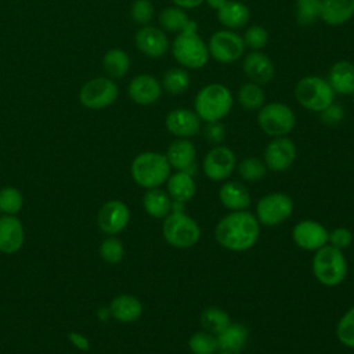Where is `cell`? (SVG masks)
<instances>
[{"instance_id": "1", "label": "cell", "mask_w": 354, "mask_h": 354, "mask_svg": "<svg viewBox=\"0 0 354 354\" xmlns=\"http://www.w3.org/2000/svg\"><path fill=\"white\" fill-rule=\"evenodd\" d=\"M260 236V223L248 210H236L224 216L216 225L214 238L220 246L231 252L252 249Z\"/></svg>"}, {"instance_id": "2", "label": "cell", "mask_w": 354, "mask_h": 354, "mask_svg": "<svg viewBox=\"0 0 354 354\" xmlns=\"http://www.w3.org/2000/svg\"><path fill=\"white\" fill-rule=\"evenodd\" d=\"M170 51L176 62L185 69H201L210 59L207 44L198 33V25L194 19L183 32L174 36Z\"/></svg>"}, {"instance_id": "3", "label": "cell", "mask_w": 354, "mask_h": 354, "mask_svg": "<svg viewBox=\"0 0 354 354\" xmlns=\"http://www.w3.org/2000/svg\"><path fill=\"white\" fill-rule=\"evenodd\" d=\"M234 106V95L223 83L202 86L194 100V111L202 122L223 120Z\"/></svg>"}, {"instance_id": "4", "label": "cell", "mask_w": 354, "mask_h": 354, "mask_svg": "<svg viewBox=\"0 0 354 354\" xmlns=\"http://www.w3.org/2000/svg\"><path fill=\"white\" fill-rule=\"evenodd\" d=\"M171 167L163 153L155 151H144L138 153L130 166L134 183L145 189L159 188L169 178Z\"/></svg>"}, {"instance_id": "5", "label": "cell", "mask_w": 354, "mask_h": 354, "mask_svg": "<svg viewBox=\"0 0 354 354\" xmlns=\"http://www.w3.org/2000/svg\"><path fill=\"white\" fill-rule=\"evenodd\" d=\"M293 95L301 108L319 113L335 101L336 94L325 77L307 75L296 83Z\"/></svg>"}, {"instance_id": "6", "label": "cell", "mask_w": 354, "mask_h": 354, "mask_svg": "<svg viewBox=\"0 0 354 354\" xmlns=\"http://www.w3.org/2000/svg\"><path fill=\"white\" fill-rule=\"evenodd\" d=\"M313 274L324 286H337L347 275V261L340 249L326 243L315 250L313 257Z\"/></svg>"}, {"instance_id": "7", "label": "cell", "mask_w": 354, "mask_h": 354, "mask_svg": "<svg viewBox=\"0 0 354 354\" xmlns=\"http://www.w3.org/2000/svg\"><path fill=\"white\" fill-rule=\"evenodd\" d=\"M163 238L169 245L177 249H189L201 238L198 223L184 212L169 213L162 225Z\"/></svg>"}, {"instance_id": "8", "label": "cell", "mask_w": 354, "mask_h": 354, "mask_svg": "<svg viewBox=\"0 0 354 354\" xmlns=\"http://www.w3.org/2000/svg\"><path fill=\"white\" fill-rule=\"evenodd\" d=\"M257 124L270 137H285L296 124L293 109L283 102H266L257 111Z\"/></svg>"}, {"instance_id": "9", "label": "cell", "mask_w": 354, "mask_h": 354, "mask_svg": "<svg viewBox=\"0 0 354 354\" xmlns=\"http://www.w3.org/2000/svg\"><path fill=\"white\" fill-rule=\"evenodd\" d=\"M206 44L209 57L220 64H234L239 61L246 51L242 35L225 28L213 32Z\"/></svg>"}, {"instance_id": "10", "label": "cell", "mask_w": 354, "mask_h": 354, "mask_svg": "<svg viewBox=\"0 0 354 354\" xmlns=\"http://www.w3.org/2000/svg\"><path fill=\"white\" fill-rule=\"evenodd\" d=\"M119 95L116 82L108 76H98L87 80L79 90L80 104L93 111H100L115 104Z\"/></svg>"}, {"instance_id": "11", "label": "cell", "mask_w": 354, "mask_h": 354, "mask_svg": "<svg viewBox=\"0 0 354 354\" xmlns=\"http://www.w3.org/2000/svg\"><path fill=\"white\" fill-rule=\"evenodd\" d=\"M293 213V201L282 192L267 194L256 203V218L260 224L275 227L286 221Z\"/></svg>"}, {"instance_id": "12", "label": "cell", "mask_w": 354, "mask_h": 354, "mask_svg": "<svg viewBox=\"0 0 354 354\" xmlns=\"http://www.w3.org/2000/svg\"><path fill=\"white\" fill-rule=\"evenodd\" d=\"M236 166V156L234 151L227 145H214L207 151L202 160V169L205 176L212 181L227 180Z\"/></svg>"}, {"instance_id": "13", "label": "cell", "mask_w": 354, "mask_h": 354, "mask_svg": "<svg viewBox=\"0 0 354 354\" xmlns=\"http://www.w3.org/2000/svg\"><path fill=\"white\" fill-rule=\"evenodd\" d=\"M296 144L288 137H274L264 149L263 160L268 170L279 173L288 170L296 160Z\"/></svg>"}, {"instance_id": "14", "label": "cell", "mask_w": 354, "mask_h": 354, "mask_svg": "<svg viewBox=\"0 0 354 354\" xmlns=\"http://www.w3.org/2000/svg\"><path fill=\"white\" fill-rule=\"evenodd\" d=\"M136 47L148 58H162L170 50V39L167 33L159 26L145 25L140 26L134 36Z\"/></svg>"}, {"instance_id": "15", "label": "cell", "mask_w": 354, "mask_h": 354, "mask_svg": "<svg viewBox=\"0 0 354 354\" xmlns=\"http://www.w3.org/2000/svg\"><path fill=\"white\" fill-rule=\"evenodd\" d=\"M130 221V210L127 205L118 199L102 203L97 214V224L106 235H118L127 227Z\"/></svg>"}, {"instance_id": "16", "label": "cell", "mask_w": 354, "mask_h": 354, "mask_svg": "<svg viewBox=\"0 0 354 354\" xmlns=\"http://www.w3.org/2000/svg\"><path fill=\"white\" fill-rule=\"evenodd\" d=\"M166 130L177 138H191L202 130V120L194 109L174 108L165 118Z\"/></svg>"}, {"instance_id": "17", "label": "cell", "mask_w": 354, "mask_h": 354, "mask_svg": "<svg viewBox=\"0 0 354 354\" xmlns=\"http://www.w3.org/2000/svg\"><path fill=\"white\" fill-rule=\"evenodd\" d=\"M127 94L134 104L148 106L160 100L163 88L160 80L153 75L140 73L130 80L127 86Z\"/></svg>"}, {"instance_id": "18", "label": "cell", "mask_w": 354, "mask_h": 354, "mask_svg": "<svg viewBox=\"0 0 354 354\" xmlns=\"http://www.w3.org/2000/svg\"><path fill=\"white\" fill-rule=\"evenodd\" d=\"M329 231L315 220H301L292 231L293 242L304 250L315 252L328 243Z\"/></svg>"}, {"instance_id": "19", "label": "cell", "mask_w": 354, "mask_h": 354, "mask_svg": "<svg viewBox=\"0 0 354 354\" xmlns=\"http://www.w3.org/2000/svg\"><path fill=\"white\" fill-rule=\"evenodd\" d=\"M242 71L249 82L260 86L270 83L275 75L274 62L261 50L250 51L242 57Z\"/></svg>"}, {"instance_id": "20", "label": "cell", "mask_w": 354, "mask_h": 354, "mask_svg": "<svg viewBox=\"0 0 354 354\" xmlns=\"http://www.w3.org/2000/svg\"><path fill=\"white\" fill-rule=\"evenodd\" d=\"M165 156L170 167L177 171H185L191 176L196 173V148L189 138H176L167 147Z\"/></svg>"}, {"instance_id": "21", "label": "cell", "mask_w": 354, "mask_h": 354, "mask_svg": "<svg viewBox=\"0 0 354 354\" xmlns=\"http://www.w3.org/2000/svg\"><path fill=\"white\" fill-rule=\"evenodd\" d=\"M25 242V230L21 220L12 214L0 216V252L17 253Z\"/></svg>"}, {"instance_id": "22", "label": "cell", "mask_w": 354, "mask_h": 354, "mask_svg": "<svg viewBox=\"0 0 354 354\" xmlns=\"http://www.w3.org/2000/svg\"><path fill=\"white\" fill-rule=\"evenodd\" d=\"M335 94L348 95L354 91V64L339 59L332 64L325 77Z\"/></svg>"}, {"instance_id": "23", "label": "cell", "mask_w": 354, "mask_h": 354, "mask_svg": "<svg viewBox=\"0 0 354 354\" xmlns=\"http://www.w3.org/2000/svg\"><path fill=\"white\" fill-rule=\"evenodd\" d=\"M354 17V0H321L319 19L329 26H340Z\"/></svg>"}, {"instance_id": "24", "label": "cell", "mask_w": 354, "mask_h": 354, "mask_svg": "<svg viewBox=\"0 0 354 354\" xmlns=\"http://www.w3.org/2000/svg\"><path fill=\"white\" fill-rule=\"evenodd\" d=\"M216 14L221 26L231 30L245 28L250 21V8L241 0H227Z\"/></svg>"}, {"instance_id": "25", "label": "cell", "mask_w": 354, "mask_h": 354, "mask_svg": "<svg viewBox=\"0 0 354 354\" xmlns=\"http://www.w3.org/2000/svg\"><path fill=\"white\" fill-rule=\"evenodd\" d=\"M218 199L221 205L231 210H246L250 206V195L248 188L238 181H227L218 189Z\"/></svg>"}, {"instance_id": "26", "label": "cell", "mask_w": 354, "mask_h": 354, "mask_svg": "<svg viewBox=\"0 0 354 354\" xmlns=\"http://www.w3.org/2000/svg\"><path fill=\"white\" fill-rule=\"evenodd\" d=\"M109 314L119 322H134L142 314V304L136 296L122 293L112 299L109 304Z\"/></svg>"}, {"instance_id": "27", "label": "cell", "mask_w": 354, "mask_h": 354, "mask_svg": "<svg viewBox=\"0 0 354 354\" xmlns=\"http://www.w3.org/2000/svg\"><path fill=\"white\" fill-rule=\"evenodd\" d=\"M216 337H217V344H218L220 351L238 354L245 348V346L248 343L249 332L243 324L231 322Z\"/></svg>"}, {"instance_id": "28", "label": "cell", "mask_w": 354, "mask_h": 354, "mask_svg": "<svg viewBox=\"0 0 354 354\" xmlns=\"http://www.w3.org/2000/svg\"><path fill=\"white\" fill-rule=\"evenodd\" d=\"M167 194L174 202L187 203L189 202L196 191V185L194 181V176L185 171H176L169 176L167 181Z\"/></svg>"}, {"instance_id": "29", "label": "cell", "mask_w": 354, "mask_h": 354, "mask_svg": "<svg viewBox=\"0 0 354 354\" xmlns=\"http://www.w3.org/2000/svg\"><path fill=\"white\" fill-rule=\"evenodd\" d=\"M173 201L169 194L160 188H151L142 196L144 210L153 218H165L171 213Z\"/></svg>"}, {"instance_id": "30", "label": "cell", "mask_w": 354, "mask_h": 354, "mask_svg": "<svg viewBox=\"0 0 354 354\" xmlns=\"http://www.w3.org/2000/svg\"><path fill=\"white\" fill-rule=\"evenodd\" d=\"M192 19L188 17L187 11L177 6H167L165 7L159 15L158 22L159 28L163 29L166 33H180L183 32Z\"/></svg>"}, {"instance_id": "31", "label": "cell", "mask_w": 354, "mask_h": 354, "mask_svg": "<svg viewBox=\"0 0 354 354\" xmlns=\"http://www.w3.org/2000/svg\"><path fill=\"white\" fill-rule=\"evenodd\" d=\"M102 68L108 77L122 79L130 71V57L122 48H109L102 57Z\"/></svg>"}, {"instance_id": "32", "label": "cell", "mask_w": 354, "mask_h": 354, "mask_svg": "<svg viewBox=\"0 0 354 354\" xmlns=\"http://www.w3.org/2000/svg\"><path fill=\"white\" fill-rule=\"evenodd\" d=\"M160 84H162L163 91L167 94H171V95L183 94L191 86L189 72H188V69H185L183 66L170 68L163 73V76L160 79Z\"/></svg>"}, {"instance_id": "33", "label": "cell", "mask_w": 354, "mask_h": 354, "mask_svg": "<svg viewBox=\"0 0 354 354\" xmlns=\"http://www.w3.org/2000/svg\"><path fill=\"white\" fill-rule=\"evenodd\" d=\"M236 100L243 109L259 111L266 104V93L260 84L248 80L238 88Z\"/></svg>"}, {"instance_id": "34", "label": "cell", "mask_w": 354, "mask_h": 354, "mask_svg": "<svg viewBox=\"0 0 354 354\" xmlns=\"http://www.w3.org/2000/svg\"><path fill=\"white\" fill-rule=\"evenodd\" d=\"M199 321H201V326L203 328V330L213 333L216 336L231 324V319H230V315L227 314V311H224L218 307L205 308L201 314Z\"/></svg>"}, {"instance_id": "35", "label": "cell", "mask_w": 354, "mask_h": 354, "mask_svg": "<svg viewBox=\"0 0 354 354\" xmlns=\"http://www.w3.org/2000/svg\"><path fill=\"white\" fill-rule=\"evenodd\" d=\"M267 166L263 159L257 156H246L238 163V173L242 180L254 183L261 180L267 173Z\"/></svg>"}, {"instance_id": "36", "label": "cell", "mask_w": 354, "mask_h": 354, "mask_svg": "<svg viewBox=\"0 0 354 354\" xmlns=\"http://www.w3.org/2000/svg\"><path fill=\"white\" fill-rule=\"evenodd\" d=\"M321 0H296L295 17L300 26H311L319 19Z\"/></svg>"}, {"instance_id": "37", "label": "cell", "mask_w": 354, "mask_h": 354, "mask_svg": "<svg viewBox=\"0 0 354 354\" xmlns=\"http://www.w3.org/2000/svg\"><path fill=\"white\" fill-rule=\"evenodd\" d=\"M188 348L192 354H216L218 351L217 337L206 330L196 332L189 337Z\"/></svg>"}, {"instance_id": "38", "label": "cell", "mask_w": 354, "mask_h": 354, "mask_svg": "<svg viewBox=\"0 0 354 354\" xmlns=\"http://www.w3.org/2000/svg\"><path fill=\"white\" fill-rule=\"evenodd\" d=\"M24 206L22 192L15 187H4L0 189V213L12 214L21 212Z\"/></svg>"}, {"instance_id": "39", "label": "cell", "mask_w": 354, "mask_h": 354, "mask_svg": "<svg viewBox=\"0 0 354 354\" xmlns=\"http://www.w3.org/2000/svg\"><path fill=\"white\" fill-rule=\"evenodd\" d=\"M242 39L246 48H250L252 51H260L268 44L270 35L264 26L254 24V25H249L245 29Z\"/></svg>"}, {"instance_id": "40", "label": "cell", "mask_w": 354, "mask_h": 354, "mask_svg": "<svg viewBox=\"0 0 354 354\" xmlns=\"http://www.w3.org/2000/svg\"><path fill=\"white\" fill-rule=\"evenodd\" d=\"M100 256L108 264H118L124 256V246L120 239L109 235L100 245Z\"/></svg>"}, {"instance_id": "41", "label": "cell", "mask_w": 354, "mask_h": 354, "mask_svg": "<svg viewBox=\"0 0 354 354\" xmlns=\"http://www.w3.org/2000/svg\"><path fill=\"white\" fill-rule=\"evenodd\" d=\"M336 336L343 346L354 350V306L337 322Z\"/></svg>"}, {"instance_id": "42", "label": "cell", "mask_w": 354, "mask_h": 354, "mask_svg": "<svg viewBox=\"0 0 354 354\" xmlns=\"http://www.w3.org/2000/svg\"><path fill=\"white\" fill-rule=\"evenodd\" d=\"M155 17V7L151 0H134L130 6V18L140 26L149 25Z\"/></svg>"}, {"instance_id": "43", "label": "cell", "mask_w": 354, "mask_h": 354, "mask_svg": "<svg viewBox=\"0 0 354 354\" xmlns=\"http://www.w3.org/2000/svg\"><path fill=\"white\" fill-rule=\"evenodd\" d=\"M202 133H203V138L213 147L220 145L227 136L225 126L221 120L205 122V126L202 127Z\"/></svg>"}, {"instance_id": "44", "label": "cell", "mask_w": 354, "mask_h": 354, "mask_svg": "<svg viewBox=\"0 0 354 354\" xmlns=\"http://www.w3.org/2000/svg\"><path fill=\"white\" fill-rule=\"evenodd\" d=\"M344 116V108L340 104H336L335 101L319 112V119L325 126H337L343 122Z\"/></svg>"}, {"instance_id": "45", "label": "cell", "mask_w": 354, "mask_h": 354, "mask_svg": "<svg viewBox=\"0 0 354 354\" xmlns=\"http://www.w3.org/2000/svg\"><path fill=\"white\" fill-rule=\"evenodd\" d=\"M351 242H353V234L348 228L337 227L329 232L328 243L336 249L343 250V249L348 248L351 245Z\"/></svg>"}, {"instance_id": "46", "label": "cell", "mask_w": 354, "mask_h": 354, "mask_svg": "<svg viewBox=\"0 0 354 354\" xmlns=\"http://www.w3.org/2000/svg\"><path fill=\"white\" fill-rule=\"evenodd\" d=\"M174 6L181 7L183 10H194L198 8L199 6H202L205 3V0H171Z\"/></svg>"}, {"instance_id": "47", "label": "cell", "mask_w": 354, "mask_h": 354, "mask_svg": "<svg viewBox=\"0 0 354 354\" xmlns=\"http://www.w3.org/2000/svg\"><path fill=\"white\" fill-rule=\"evenodd\" d=\"M69 337H71V340L73 342V344L77 346L79 348L86 350V348L88 347V342H87V339H86L84 336H82V335H79V333H71Z\"/></svg>"}, {"instance_id": "48", "label": "cell", "mask_w": 354, "mask_h": 354, "mask_svg": "<svg viewBox=\"0 0 354 354\" xmlns=\"http://www.w3.org/2000/svg\"><path fill=\"white\" fill-rule=\"evenodd\" d=\"M205 3L207 4L209 8L217 11V10H220L227 3V0H205Z\"/></svg>"}, {"instance_id": "49", "label": "cell", "mask_w": 354, "mask_h": 354, "mask_svg": "<svg viewBox=\"0 0 354 354\" xmlns=\"http://www.w3.org/2000/svg\"><path fill=\"white\" fill-rule=\"evenodd\" d=\"M216 354H232V353H227V351H220V353H216Z\"/></svg>"}, {"instance_id": "50", "label": "cell", "mask_w": 354, "mask_h": 354, "mask_svg": "<svg viewBox=\"0 0 354 354\" xmlns=\"http://www.w3.org/2000/svg\"><path fill=\"white\" fill-rule=\"evenodd\" d=\"M350 95H351V98H353V102H354V91H353Z\"/></svg>"}]
</instances>
